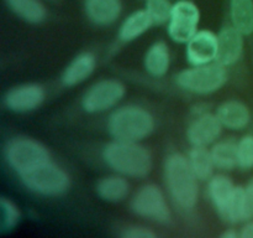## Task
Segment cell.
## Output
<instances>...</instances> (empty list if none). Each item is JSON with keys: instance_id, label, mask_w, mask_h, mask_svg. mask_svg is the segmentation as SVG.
<instances>
[{"instance_id": "obj_1", "label": "cell", "mask_w": 253, "mask_h": 238, "mask_svg": "<svg viewBox=\"0 0 253 238\" xmlns=\"http://www.w3.org/2000/svg\"><path fill=\"white\" fill-rule=\"evenodd\" d=\"M165 178L173 201L183 210H193L198 202L199 188L188 158L178 153L170 154L165 163Z\"/></svg>"}, {"instance_id": "obj_2", "label": "cell", "mask_w": 253, "mask_h": 238, "mask_svg": "<svg viewBox=\"0 0 253 238\" xmlns=\"http://www.w3.org/2000/svg\"><path fill=\"white\" fill-rule=\"evenodd\" d=\"M103 159L114 171L130 178H145L152 169L150 151L136 141H111L104 148Z\"/></svg>"}, {"instance_id": "obj_3", "label": "cell", "mask_w": 253, "mask_h": 238, "mask_svg": "<svg viewBox=\"0 0 253 238\" xmlns=\"http://www.w3.org/2000/svg\"><path fill=\"white\" fill-rule=\"evenodd\" d=\"M155 129L152 114L138 106H126L111 113L108 130L115 140L141 141Z\"/></svg>"}, {"instance_id": "obj_4", "label": "cell", "mask_w": 253, "mask_h": 238, "mask_svg": "<svg viewBox=\"0 0 253 238\" xmlns=\"http://www.w3.org/2000/svg\"><path fill=\"white\" fill-rule=\"evenodd\" d=\"M180 88L197 94H210L219 91L227 81L226 66L217 61L183 69L175 78Z\"/></svg>"}, {"instance_id": "obj_5", "label": "cell", "mask_w": 253, "mask_h": 238, "mask_svg": "<svg viewBox=\"0 0 253 238\" xmlns=\"http://www.w3.org/2000/svg\"><path fill=\"white\" fill-rule=\"evenodd\" d=\"M22 183L32 192L43 196H58L71 185L68 174L51 160L20 175Z\"/></svg>"}, {"instance_id": "obj_6", "label": "cell", "mask_w": 253, "mask_h": 238, "mask_svg": "<svg viewBox=\"0 0 253 238\" xmlns=\"http://www.w3.org/2000/svg\"><path fill=\"white\" fill-rule=\"evenodd\" d=\"M5 158L19 176L51 160L48 150L41 143L31 138L11 139L5 148Z\"/></svg>"}, {"instance_id": "obj_7", "label": "cell", "mask_w": 253, "mask_h": 238, "mask_svg": "<svg viewBox=\"0 0 253 238\" xmlns=\"http://www.w3.org/2000/svg\"><path fill=\"white\" fill-rule=\"evenodd\" d=\"M200 10L189 0H178L173 4L168 20V35L178 44H187L198 32Z\"/></svg>"}, {"instance_id": "obj_8", "label": "cell", "mask_w": 253, "mask_h": 238, "mask_svg": "<svg viewBox=\"0 0 253 238\" xmlns=\"http://www.w3.org/2000/svg\"><path fill=\"white\" fill-rule=\"evenodd\" d=\"M131 210L136 215L156 222L165 223L170 218V211L162 190L153 183L142 186L131 200Z\"/></svg>"}, {"instance_id": "obj_9", "label": "cell", "mask_w": 253, "mask_h": 238, "mask_svg": "<svg viewBox=\"0 0 253 238\" xmlns=\"http://www.w3.org/2000/svg\"><path fill=\"white\" fill-rule=\"evenodd\" d=\"M126 88L116 79H101L94 83L82 98V107L88 113H100L113 108L124 98Z\"/></svg>"}, {"instance_id": "obj_10", "label": "cell", "mask_w": 253, "mask_h": 238, "mask_svg": "<svg viewBox=\"0 0 253 238\" xmlns=\"http://www.w3.org/2000/svg\"><path fill=\"white\" fill-rule=\"evenodd\" d=\"M46 98L44 89L39 84H22L9 89L4 97V103L10 111L17 113L31 112L39 108Z\"/></svg>"}, {"instance_id": "obj_11", "label": "cell", "mask_w": 253, "mask_h": 238, "mask_svg": "<svg viewBox=\"0 0 253 238\" xmlns=\"http://www.w3.org/2000/svg\"><path fill=\"white\" fill-rule=\"evenodd\" d=\"M187 60L193 66L216 61L217 35L209 30H200L187 42Z\"/></svg>"}, {"instance_id": "obj_12", "label": "cell", "mask_w": 253, "mask_h": 238, "mask_svg": "<svg viewBox=\"0 0 253 238\" xmlns=\"http://www.w3.org/2000/svg\"><path fill=\"white\" fill-rule=\"evenodd\" d=\"M245 35L235 26H225L217 35L216 61L224 66L237 63L244 55Z\"/></svg>"}, {"instance_id": "obj_13", "label": "cell", "mask_w": 253, "mask_h": 238, "mask_svg": "<svg viewBox=\"0 0 253 238\" xmlns=\"http://www.w3.org/2000/svg\"><path fill=\"white\" fill-rule=\"evenodd\" d=\"M222 128L224 126L216 114L204 113L190 124L187 138L193 146H208L219 138Z\"/></svg>"}, {"instance_id": "obj_14", "label": "cell", "mask_w": 253, "mask_h": 238, "mask_svg": "<svg viewBox=\"0 0 253 238\" xmlns=\"http://www.w3.org/2000/svg\"><path fill=\"white\" fill-rule=\"evenodd\" d=\"M216 116L222 126L231 130H242L247 128L252 120L250 108L242 102L232 99L220 104Z\"/></svg>"}, {"instance_id": "obj_15", "label": "cell", "mask_w": 253, "mask_h": 238, "mask_svg": "<svg viewBox=\"0 0 253 238\" xmlns=\"http://www.w3.org/2000/svg\"><path fill=\"white\" fill-rule=\"evenodd\" d=\"M84 10L91 22L106 26L114 24L119 19L123 4L121 0H85Z\"/></svg>"}, {"instance_id": "obj_16", "label": "cell", "mask_w": 253, "mask_h": 238, "mask_svg": "<svg viewBox=\"0 0 253 238\" xmlns=\"http://www.w3.org/2000/svg\"><path fill=\"white\" fill-rule=\"evenodd\" d=\"M96 67V59L90 52H83L78 55L66 67L62 74V82L64 86L73 87L85 81L91 76Z\"/></svg>"}, {"instance_id": "obj_17", "label": "cell", "mask_w": 253, "mask_h": 238, "mask_svg": "<svg viewBox=\"0 0 253 238\" xmlns=\"http://www.w3.org/2000/svg\"><path fill=\"white\" fill-rule=\"evenodd\" d=\"M235 187L231 178L226 175H215L209 180V196L215 208L222 218H226L227 207L232 197Z\"/></svg>"}, {"instance_id": "obj_18", "label": "cell", "mask_w": 253, "mask_h": 238, "mask_svg": "<svg viewBox=\"0 0 253 238\" xmlns=\"http://www.w3.org/2000/svg\"><path fill=\"white\" fill-rule=\"evenodd\" d=\"M152 25L155 24H153L152 17L150 16L147 10H137L124 20L120 30H119V37L124 42L133 41L142 34H145Z\"/></svg>"}, {"instance_id": "obj_19", "label": "cell", "mask_w": 253, "mask_h": 238, "mask_svg": "<svg viewBox=\"0 0 253 238\" xmlns=\"http://www.w3.org/2000/svg\"><path fill=\"white\" fill-rule=\"evenodd\" d=\"M170 55L167 44L163 41L155 42L147 50L145 56V68L151 76L162 77L169 69Z\"/></svg>"}, {"instance_id": "obj_20", "label": "cell", "mask_w": 253, "mask_h": 238, "mask_svg": "<svg viewBox=\"0 0 253 238\" xmlns=\"http://www.w3.org/2000/svg\"><path fill=\"white\" fill-rule=\"evenodd\" d=\"M232 26L245 36L253 35V0H230Z\"/></svg>"}, {"instance_id": "obj_21", "label": "cell", "mask_w": 253, "mask_h": 238, "mask_svg": "<svg viewBox=\"0 0 253 238\" xmlns=\"http://www.w3.org/2000/svg\"><path fill=\"white\" fill-rule=\"evenodd\" d=\"M15 15L30 24H40L47 17V10L40 0H5Z\"/></svg>"}, {"instance_id": "obj_22", "label": "cell", "mask_w": 253, "mask_h": 238, "mask_svg": "<svg viewBox=\"0 0 253 238\" xmlns=\"http://www.w3.org/2000/svg\"><path fill=\"white\" fill-rule=\"evenodd\" d=\"M96 192L109 202H120L127 197L130 183L121 176H105L96 185Z\"/></svg>"}, {"instance_id": "obj_23", "label": "cell", "mask_w": 253, "mask_h": 238, "mask_svg": "<svg viewBox=\"0 0 253 238\" xmlns=\"http://www.w3.org/2000/svg\"><path fill=\"white\" fill-rule=\"evenodd\" d=\"M188 161L198 180L207 181L214 176L212 173H214L215 164L212 160L211 151L208 149V146H193L188 155Z\"/></svg>"}, {"instance_id": "obj_24", "label": "cell", "mask_w": 253, "mask_h": 238, "mask_svg": "<svg viewBox=\"0 0 253 238\" xmlns=\"http://www.w3.org/2000/svg\"><path fill=\"white\" fill-rule=\"evenodd\" d=\"M210 151L216 169L234 170L237 166V143L235 141H219Z\"/></svg>"}, {"instance_id": "obj_25", "label": "cell", "mask_w": 253, "mask_h": 238, "mask_svg": "<svg viewBox=\"0 0 253 238\" xmlns=\"http://www.w3.org/2000/svg\"><path fill=\"white\" fill-rule=\"evenodd\" d=\"M0 206H1V231L9 232V231L14 230L17 223L20 222L21 212L16 203L7 197H1Z\"/></svg>"}, {"instance_id": "obj_26", "label": "cell", "mask_w": 253, "mask_h": 238, "mask_svg": "<svg viewBox=\"0 0 253 238\" xmlns=\"http://www.w3.org/2000/svg\"><path fill=\"white\" fill-rule=\"evenodd\" d=\"M173 4L169 0H146V7L150 16L152 17L153 24L162 25L168 22L172 12Z\"/></svg>"}, {"instance_id": "obj_27", "label": "cell", "mask_w": 253, "mask_h": 238, "mask_svg": "<svg viewBox=\"0 0 253 238\" xmlns=\"http://www.w3.org/2000/svg\"><path fill=\"white\" fill-rule=\"evenodd\" d=\"M237 166L242 170L253 168V134L242 136L237 143Z\"/></svg>"}, {"instance_id": "obj_28", "label": "cell", "mask_w": 253, "mask_h": 238, "mask_svg": "<svg viewBox=\"0 0 253 238\" xmlns=\"http://www.w3.org/2000/svg\"><path fill=\"white\" fill-rule=\"evenodd\" d=\"M244 186H236L234 193H232L231 200H230L225 220L230 221L232 223H239L244 221Z\"/></svg>"}, {"instance_id": "obj_29", "label": "cell", "mask_w": 253, "mask_h": 238, "mask_svg": "<svg viewBox=\"0 0 253 238\" xmlns=\"http://www.w3.org/2000/svg\"><path fill=\"white\" fill-rule=\"evenodd\" d=\"M253 220V178L245 186L244 221Z\"/></svg>"}, {"instance_id": "obj_30", "label": "cell", "mask_w": 253, "mask_h": 238, "mask_svg": "<svg viewBox=\"0 0 253 238\" xmlns=\"http://www.w3.org/2000/svg\"><path fill=\"white\" fill-rule=\"evenodd\" d=\"M124 238H156L157 235L152 230L141 226H131L121 233Z\"/></svg>"}, {"instance_id": "obj_31", "label": "cell", "mask_w": 253, "mask_h": 238, "mask_svg": "<svg viewBox=\"0 0 253 238\" xmlns=\"http://www.w3.org/2000/svg\"><path fill=\"white\" fill-rule=\"evenodd\" d=\"M240 238H253V221H247L240 231Z\"/></svg>"}, {"instance_id": "obj_32", "label": "cell", "mask_w": 253, "mask_h": 238, "mask_svg": "<svg viewBox=\"0 0 253 238\" xmlns=\"http://www.w3.org/2000/svg\"><path fill=\"white\" fill-rule=\"evenodd\" d=\"M221 238H240V232H237L236 230H227L220 236Z\"/></svg>"}]
</instances>
